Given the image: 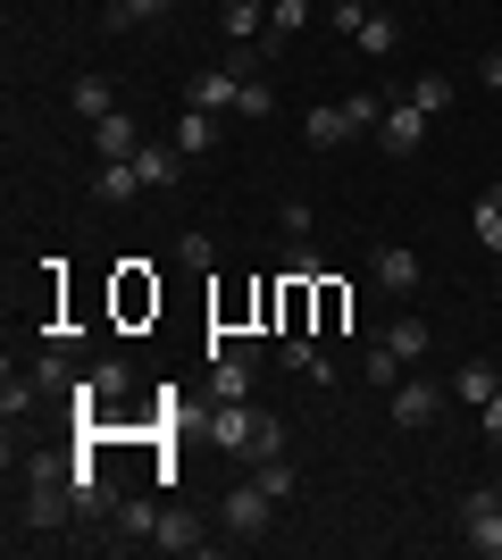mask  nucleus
<instances>
[{
    "label": "nucleus",
    "instance_id": "nucleus-1",
    "mask_svg": "<svg viewBox=\"0 0 502 560\" xmlns=\"http://www.w3.org/2000/svg\"><path fill=\"white\" fill-rule=\"evenodd\" d=\"M210 444L235 452V460H277V452H285V427L268 419V410H252V401H218L210 410Z\"/></svg>",
    "mask_w": 502,
    "mask_h": 560
},
{
    "label": "nucleus",
    "instance_id": "nucleus-2",
    "mask_svg": "<svg viewBox=\"0 0 502 560\" xmlns=\"http://www.w3.org/2000/svg\"><path fill=\"white\" fill-rule=\"evenodd\" d=\"M59 518H75V477H68L59 452H34V460H25V527L50 536Z\"/></svg>",
    "mask_w": 502,
    "mask_h": 560
},
{
    "label": "nucleus",
    "instance_id": "nucleus-3",
    "mask_svg": "<svg viewBox=\"0 0 502 560\" xmlns=\"http://www.w3.org/2000/svg\"><path fill=\"white\" fill-rule=\"evenodd\" d=\"M268 518H277V493H268L260 477H243V486L218 502V527H226L235 544H260V536H268Z\"/></svg>",
    "mask_w": 502,
    "mask_h": 560
},
{
    "label": "nucleus",
    "instance_id": "nucleus-4",
    "mask_svg": "<svg viewBox=\"0 0 502 560\" xmlns=\"http://www.w3.org/2000/svg\"><path fill=\"white\" fill-rule=\"evenodd\" d=\"M444 385H428V376H402V385H394V394H385V410H394V427H402V435H419V427H435L444 419Z\"/></svg>",
    "mask_w": 502,
    "mask_h": 560
},
{
    "label": "nucleus",
    "instance_id": "nucleus-5",
    "mask_svg": "<svg viewBox=\"0 0 502 560\" xmlns=\"http://www.w3.org/2000/svg\"><path fill=\"white\" fill-rule=\"evenodd\" d=\"M369 268H377V284L394 293V302H410V293H419V277H428L410 243H377V252H369Z\"/></svg>",
    "mask_w": 502,
    "mask_h": 560
},
{
    "label": "nucleus",
    "instance_id": "nucleus-6",
    "mask_svg": "<svg viewBox=\"0 0 502 560\" xmlns=\"http://www.w3.org/2000/svg\"><path fill=\"white\" fill-rule=\"evenodd\" d=\"M185 109H210V117L243 109V75H235V68H201V75L185 84Z\"/></svg>",
    "mask_w": 502,
    "mask_h": 560
},
{
    "label": "nucleus",
    "instance_id": "nucleus-7",
    "mask_svg": "<svg viewBox=\"0 0 502 560\" xmlns=\"http://www.w3.org/2000/svg\"><path fill=\"white\" fill-rule=\"evenodd\" d=\"M377 142L385 151H394V160H410V151H419V142H428V109H419V101H394V109H385V126H377Z\"/></svg>",
    "mask_w": 502,
    "mask_h": 560
},
{
    "label": "nucleus",
    "instance_id": "nucleus-8",
    "mask_svg": "<svg viewBox=\"0 0 502 560\" xmlns=\"http://www.w3.org/2000/svg\"><path fill=\"white\" fill-rule=\"evenodd\" d=\"M460 527H469V552L502 560V502L494 493H469V502H460Z\"/></svg>",
    "mask_w": 502,
    "mask_h": 560
},
{
    "label": "nucleus",
    "instance_id": "nucleus-9",
    "mask_svg": "<svg viewBox=\"0 0 502 560\" xmlns=\"http://www.w3.org/2000/svg\"><path fill=\"white\" fill-rule=\"evenodd\" d=\"M135 176H143V192L185 185V151H176V142H143V151H135Z\"/></svg>",
    "mask_w": 502,
    "mask_h": 560
},
{
    "label": "nucleus",
    "instance_id": "nucleus-10",
    "mask_svg": "<svg viewBox=\"0 0 502 560\" xmlns=\"http://www.w3.org/2000/svg\"><path fill=\"white\" fill-rule=\"evenodd\" d=\"M151 552H210V536H201V518H192V511H160Z\"/></svg>",
    "mask_w": 502,
    "mask_h": 560
},
{
    "label": "nucleus",
    "instance_id": "nucleus-11",
    "mask_svg": "<svg viewBox=\"0 0 502 560\" xmlns=\"http://www.w3.org/2000/svg\"><path fill=\"white\" fill-rule=\"evenodd\" d=\"M93 151H101V160H135V151H143V126H135L126 109H109L93 126Z\"/></svg>",
    "mask_w": 502,
    "mask_h": 560
},
{
    "label": "nucleus",
    "instance_id": "nucleus-12",
    "mask_svg": "<svg viewBox=\"0 0 502 560\" xmlns=\"http://www.w3.org/2000/svg\"><path fill=\"white\" fill-rule=\"evenodd\" d=\"M469 234L486 243V259L502 268V185H486L478 201H469Z\"/></svg>",
    "mask_w": 502,
    "mask_h": 560
},
{
    "label": "nucleus",
    "instance_id": "nucleus-13",
    "mask_svg": "<svg viewBox=\"0 0 502 560\" xmlns=\"http://www.w3.org/2000/svg\"><path fill=\"white\" fill-rule=\"evenodd\" d=\"M494 394H502V369H494V360H460V369H453V401H478V410H486Z\"/></svg>",
    "mask_w": 502,
    "mask_h": 560
},
{
    "label": "nucleus",
    "instance_id": "nucleus-14",
    "mask_svg": "<svg viewBox=\"0 0 502 560\" xmlns=\"http://www.w3.org/2000/svg\"><path fill=\"white\" fill-rule=\"evenodd\" d=\"M343 135H352V117H343V101H318V109L302 117V142H311V151H335Z\"/></svg>",
    "mask_w": 502,
    "mask_h": 560
},
{
    "label": "nucleus",
    "instance_id": "nucleus-15",
    "mask_svg": "<svg viewBox=\"0 0 502 560\" xmlns=\"http://www.w3.org/2000/svg\"><path fill=\"white\" fill-rule=\"evenodd\" d=\"M360 50H369V59H394V43H402V18H394V9H369V18H360V34H352Z\"/></svg>",
    "mask_w": 502,
    "mask_h": 560
},
{
    "label": "nucleus",
    "instance_id": "nucleus-16",
    "mask_svg": "<svg viewBox=\"0 0 502 560\" xmlns=\"http://www.w3.org/2000/svg\"><path fill=\"white\" fill-rule=\"evenodd\" d=\"M167 142H176L185 160H201V151H210V142H218V117H210V109H185V117H176V126H167Z\"/></svg>",
    "mask_w": 502,
    "mask_h": 560
},
{
    "label": "nucleus",
    "instance_id": "nucleus-17",
    "mask_svg": "<svg viewBox=\"0 0 502 560\" xmlns=\"http://www.w3.org/2000/svg\"><path fill=\"white\" fill-rule=\"evenodd\" d=\"M135 192H143L135 160H101V176H93V201H135Z\"/></svg>",
    "mask_w": 502,
    "mask_h": 560
},
{
    "label": "nucleus",
    "instance_id": "nucleus-18",
    "mask_svg": "<svg viewBox=\"0 0 502 560\" xmlns=\"http://www.w3.org/2000/svg\"><path fill=\"white\" fill-rule=\"evenodd\" d=\"M402 369H410V360H402V351H394V343H385V335H377V351L360 360V376H369L377 394H394V385H402Z\"/></svg>",
    "mask_w": 502,
    "mask_h": 560
},
{
    "label": "nucleus",
    "instance_id": "nucleus-19",
    "mask_svg": "<svg viewBox=\"0 0 502 560\" xmlns=\"http://www.w3.org/2000/svg\"><path fill=\"white\" fill-rule=\"evenodd\" d=\"M285 369H293V376H311V385H327V376H335V369H327V351H318L311 335H285Z\"/></svg>",
    "mask_w": 502,
    "mask_h": 560
},
{
    "label": "nucleus",
    "instance_id": "nucleus-20",
    "mask_svg": "<svg viewBox=\"0 0 502 560\" xmlns=\"http://www.w3.org/2000/svg\"><path fill=\"white\" fill-rule=\"evenodd\" d=\"M109 109H118V93H109V75H84V84H75V117H84V126H101Z\"/></svg>",
    "mask_w": 502,
    "mask_h": 560
},
{
    "label": "nucleus",
    "instance_id": "nucleus-21",
    "mask_svg": "<svg viewBox=\"0 0 502 560\" xmlns=\"http://www.w3.org/2000/svg\"><path fill=\"white\" fill-rule=\"evenodd\" d=\"M226 34H235V43L268 34V0H226Z\"/></svg>",
    "mask_w": 502,
    "mask_h": 560
},
{
    "label": "nucleus",
    "instance_id": "nucleus-22",
    "mask_svg": "<svg viewBox=\"0 0 502 560\" xmlns=\"http://www.w3.org/2000/svg\"><path fill=\"white\" fill-rule=\"evenodd\" d=\"M93 394H101V410L126 401V394H135V369H126V360H101V369H93Z\"/></svg>",
    "mask_w": 502,
    "mask_h": 560
},
{
    "label": "nucleus",
    "instance_id": "nucleus-23",
    "mask_svg": "<svg viewBox=\"0 0 502 560\" xmlns=\"http://www.w3.org/2000/svg\"><path fill=\"white\" fill-rule=\"evenodd\" d=\"M151 527H160L151 502H118V544H151Z\"/></svg>",
    "mask_w": 502,
    "mask_h": 560
},
{
    "label": "nucleus",
    "instance_id": "nucleus-24",
    "mask_svg": "<svg viewBox=\"0 0 502 560\" xmlns=\"http://www.w3.org/2000/svg\"><path fill=\"white\" fill-rule=\"evenodd\" d=\"M34 394H43V385H34V376H17V369L0 376V410H9V427H17L25 410H34Z\"/></svg>",
    "mask_w": 502,
    "mask_h": 560
},
{
    "label": "nucleus",
    "instance_id": "nucleus-25",
    "mask_svg": "<svg viewBox=\"0 0 502 560\" xmlns=\"http://www.w3.org/2000/svg\"><path fill=\"white\" fill-rule=\"evenodd\" d=\"M410 101H419V109H428V117H444V109H453V75H419V84H410Z\"/></svg>",
    "mask_w": 502,
    "mask_h": 560
},
{
    "label": "nucleus",
    "instance_id": "nucleus-26",
    "mask_svg": "<svg viewBox=\"0 0 502 560\" xmlns=\"http://www.w3.org/2000/svg\"><path fill=\"white\" fill-rule=\"evenodd\" d=\"M176 0H109V25H160Z\"/></svg>",
    "mask_w": 502,
    "mask_h": 560
},
{
    "label": "nucleus",
    "instance_id": "nucleus-27",
    "mask_svg": "<svg viewBox=\"0 0 502 560\" xmlns=\"http://www.w3.org/2000/svg\"><path fill=\"white\" fill-rule=\"evenodd\" d=\"M385 343L402 351V360H428V343H435V335L419 327V318H394V327H385Z\"/></svg>",
    "mask_w": 502,
    "mask_h": 560
},
{
    "label": "nucleus",
    "instance_id": "nucleus-28",
    "mask_svg": "<svg viewBox=\"0 0 502 560\" xmlns=\"http://www.w3.org/2000/svg\"><path fill=\"white\" fill-rule=\"evenodd\" d=\"M385 109H394V101H377V93H352V101H343L352 135H377V126H385Z\"/></svg>",
    "mask_w": 502,
    "mask_h": 560
},
{
    "label": "nucleus",
    "instance_id": "nucleus-29",
    "mask_svg": "<svg viewBox=\"0 0 502 560\" xmlns=\"http://www.w3.org/2000/svg\"><path fill=\"white\" fill-rule=\"evenodd\" d=\"M311 25V0H268V34L285 43V34H302Z\"/></svg>",
    "mask_w": 502,
    "mask_h": 560
},
{
    "label": "nucleus",
    "instance_id": "nucleus-30",
    "mask_svg": "<svg viewBox=\"0 0 502 560\" xmlns=\"http://www.w3.org/2000/svg\"><path fill=\"white\" fill-rule=\"evenodd\" d=\"M252 477H260L277 502H293V468H285V452H277V460H252Z\"/></svg>",
    "mask_w": 502,
    "mask_h": 560
},
{
    "label": "nucleus",
    "instance_id": "nucleus-31",
    "mask_svg": "<svg viewBox=\"0 0 502 560\" xmlns=\"http://www.w3.org/2000/svg\"><path fill=\"white\" fill-rule=\"evenodd\" d=\"M176 259H185V268H210V234H201V226H192V234H176Z\"/></svg>",
    "mask_w": 502,
    "mask_h": 560
},
{
    "label": "nucleus",
    "instance_id": "nucleus-32",
    "mask_svg": "<svg viewBox=\"0 0 502 560\" xmlns=\"http://www.w3.org/2000/svg\"><path fill=\"white\" fill-rule=\"evenodd\" d=\"M318 268H327V259H318L311 243H293V259H285V277H293V284H318Z\"/></svg>",
    "mask_w": 502,
    "mask_h": 560
},
{
    "label": "nucleus",
    "instance_id": "nucleus-33",
    "mask_svg": "<svg viewBox=\"0 0 502 560\" xmlns=\"http://www.w3.org/2000/svg\"><path fill=\"white\" fill-rule=\"evenodd\" d=\"M327 18H335V34H343V43H352V34H360V18H369V0H335Z\"/></svg>",
    "mask_w": 502,
    "mask_h": 560
},
{
    "label": "nucleus",
    "instance_id": "nucleus-34",
    "mask_svg": "<svg viewBox=\"0 0 502 560\" xmlns=\"http://www.w3.org/2000/svg\"><path fill=\"white\" fill-rule=\"evenodd\" d=\"M277 218H285V243H311V201H285Z\"/></svg>",
    "mask_w": 502,
    "mask_h": 560
},
{
    "label": "nucleus",
    "instance_id": "nucleus-35",
    "mask_svg": "<svg viewBox=\"0 0 502 560\" xmlns=\"http://www.w3.org/2000/svg\"><path fill=\"white\" fill-rule=\"evenodd\" d=\"M235 117H268V84H260V75H243V109Z\"/></svg>",
    "mask_w": 502,
    "mask_h": 560
},
{
    "label": "nucleus",
    "instance_id": "nucleus-36",
    "mask_svg": "<svg viewBox=\"0 0 502 560\" xmlns=\"http://www.w3.org/2000/svg\"><path fill=\"white\" fill-rule=\"evenodd\" d=\"M478 419H486V435H494V444H502V394H494V401H486Z\"/></svg>",
    "mask_w": 502,
    "mask_h": 560
},
{
    "label": "nucleus",
    "instance_id": "nucleus-37",
    "mask_svg": "<svg viewBox=\"0 0 502 560\" xmlns=\"http://www.w3.org/2000/svg\"><path fill=\"white\" fill-rule=\"evenodd\" d=\"M478 75H486V84H494V93H502V43L486 50V68H478Z\"/></svg>",
    "mask_w": 502,
    "mask_h": 560
},
{
    "label": "nucleus",
    "instance_id": "nucleus-38",
    "mask_svg": "<svg viewBox=\"0 0 502 560\" xmlns=\"http://www.w3.org/2000/svg\"><path fill=\"white\" fill-rule=\"evenodd\" d=\"M486 493H494V502H502V477H494V486H486Z\"/></svg>",
    "mask_w": 502,
    "mask_h": 560
},
{
    "label": "nucleus",
    "instance_id": "nucleus-39",
    "mask_svg": "<svg viewBox=\"0 0 502 560\" xmlns=\"http://www.w3.org/2000/svg\"><path fill=\"white\" fill-rule=\"evenodd\" d=\"M369 9H377V0H369Z\"/></svg>",
    "mask_w": 502,
    "mask_h": 560
}]
</instances>
